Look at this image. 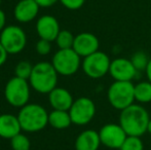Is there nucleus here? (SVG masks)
<instances>
[{"instance_id":"nucleus-1","label":"nucleus","mask_w":151,"mask_h":150,"mask_svg":"<svg viewBox=\"0 0 151 150\" xmlns=\"http://www.w3.org/2000/svg\"><path fill=\"white\" fill-rule=\"evenodd\" d=\"M149 120L148 111L140 104H132L120 111L119 124L127 136H143L147 132Z\"/></svg>"},{"instance_id":"nucleus-2","label":"nucleus","mask_w":151,"mask_h":150,"mask_svg":"<svg viewBox=\"0 0 151 150\" xmlns=\"http://www.w3.org/2000/svg\"><path fill=\"white\" fill-rule=\"evenodd\" d=\"M29 83L40 94H50L58 83V72L52 63L40 62L33 66Z\"/></svg>"},{"instance_id":"nucleus-3","label":"nucleus","mask_w":151,"mask_h":150,"mask_svg":"<svg viewBox=\"0 0 151 150\" xmlns=\"http://www.w3.org/2000/svg\"><path fill=\"white\" fill-rule=\"evenodd\" d=\"M19 121L25 132L35 133L43 130L48 123V113L38 104H27L18 114Z\"/></svg>"},{"instance_id":"nucleus-4","label":"nucleus","mask_w":151,"mask_h":150,"mask_svg":"<svg viewBox=\"0 0 151 150\" xmlns=\"http://www.w3.org/2000/svg\"><path fill=\"white\" fill-rule=\"evenodd\" d=\"M107 98L113 108L123 110L134 104L135 85L132 81H114L108 88Z\"/></svg>"},{"instance_id":"nucleus-5","label":"nucleus","mask_w":151,"mask_h":150,"mask_svg":"<svg viewBox=\"0 0 151 150\" xmlns=\"http://www.w3.org/2000/svg\"><path fill=\"white\" fill-rule=\"evenodd\" d=\"M4 96L12 106L22 108L30 98V83L26 79L14 76L6 83Z\"/></svg>"},{"instance_id":"nucleus-6","label":"nucleus","mask_w":151,"mask_h":150,"mask_svg":"<svg viewBox=\"0 0 151 150\" xmlns=\"http://www.w3.org/2000/svg\"><path fill=\"white\" fill-rule=\"evenodd\" d=\"M81 57L73 50H59L52 58V66L55 67L58 74L70 76L75 74L80 67Z\"/></svg>"},{"instance_id":"nucleus-7","label":"nucleus","mask_w":151,"mask_h":150,"mask_svg":"<svg viewBox=\"0 0 151 150\" xmlns=\"http://www.w3.org/2000/svg\"><path fill=\"white\" fill-rule=\"evenodd\" d=\"M111 60L105 52L98 50L93 55L83 58L82 61V70L90 78L99 79L109 73Z\"/></svg>"},{"instance_id":"nucleus-8","label":"nucleus","mask_w":151,"mask_h":150,"mask_svg":"<svg viewBox=\"0 0 151 150\" xmlns=\"http://www.w3.org/2000/svg\"><path fill=\"white\" fill-rule=\"evenodd\" d=\"M0 42L7 52V54L16 55L25 48L27 37L22 28L14 25L6 26L0 34Z\"/></svg>"},{"instance_id":"nucleus-9","label":"nucleus","mask_w":151,"mask_h":150,"mask_svg":"<svg viewBox=\"0 0 151 150\" xmlns=\"http://www.w3.org/2000/svg\"><path fill=\"white\" fill-rule=\"evenodd\" d=\"M72 123L76 126L88 124L96 114V105L88 97H80L74 100L69 110Z\"/></svg>"},{"instance_id":"nucleus-10","label":"nucleus","mask_w":151,"mask_h":150,"mask_svg":"<svg viewBox=\"0 0 151 150\" xmlns=\"http://www.w3.org/2000/svg\"><path fill=\"white\" fill-rule=\"evenodd\" d=\"M101 144L110 149H119L127 135L120 124L106 123L99 131Z\"/></svg>"},{"instance_id":"nucleus-11","label":"nucleus","mask_w":151,"mask_h":150,"mask_svg":"<svg viewBox=\"0 0 151 150\" xmlns=\"http://www.w3.org/2000/svg\"><path fill=\"white\" fill-rule=\"evenodd\" d=\"M109 73L115 81H132L138 71L134 67L131 60L118 58L111 61Z\"/></svg>"},{"instance_id":"nucleus-12","label":"nucleus","mask_w":151,"mask_h":150,"mask_svg":"<svg viewBox=\"0 0 151 150\" xmlns=\"http://www.w3.org/2000/svg\"><path fill=\"white\" fill-rule=\"evenodd\" d=\"M100 42L95 34L90 32H82L75 36L73 44V50L80 57H86L93 55L99 50Z\"/></svg>"},{"instance_id":"nucleus-13","label":"nucleus","mask_w":151,"mask_h":150,"mask_svg":"<svg viewBox=\"0 0 151 150\" xmlns=\"http://www.w3.org/2000/svg\"><path fill=\"white\" fill-rule=\"evenodd\" d=\"M36 31L40 39L55 41L60 33V25L57 19L50 14H45L38 19L36 23Z\"/></svg>"},{"instance_id":"nucleus-14","label":"nucleus","mask_w":151,"mask_h":150,"mask_svg":"<svg viewBox=\"0 0 151 150\" xmlns=\"http://www.w3.org/2000/svg\"><path fill=\"white\" fill-rule=\"evenodd\" d=\"M39 7L35 0H20L14 7V18L20 23H29L37 17Z\"/></svg>"},{"instance_id":"nucleus-15","label":"nucleus","mask_w":151,"mask_h":150,"mask_svg":"<svg viewBox=\"0 0 151 150\" xmlns=\"http://www.w3.org/2000/svg\"><path fill=\"white\" fill-rule=\"evenodd\" d=\"M50 106L54 110L69 111L74 100L70 92L63 88H56L48 94Z\"/></svg>"},{"instance_id":"nucleus-16","label":"nucleus","mask_w":151,"mask_h":150,"mask_svg":"<svg viewBox=\"0 0 151 150\" xmlns=\"http://www.w3.org/2000/svg\"><path fill=\"white\" fill-rule=\"evenodd\" d=\"M22 131V126L18 116L12 114H1L0 115V137L4 139H12Z\"/></svg>"},{"instance_id":"nucleus-17","label":"nucleus","mask_w":151,"mask_h":150,"mask_svg":"<svg viewBox=\"0 0 151 150\" xmlns=\"http://www.w3.org/2000/svg\"><path fill=\"white\" fill-rule=\"evenodd\" d=\"M101 145L99 132L86 130L81 132L75 140L76 150H98Z\"/></svg>"},{"instance_id":"nucleus-18","label":"nucleus","mask_w":151,"mask_h":150,"mask_svg":"<svg viewBox=\"0 0 151 150\" xmlns=\"http://www.w3.org/2000/svg\"><path fill=\"white\" fill-rule=\"evenodd\" d=\"M72 123L69 111L54 110L48 114V124L57 130H65Z\"/></svg>"},{"instance_id":"nucleus-19","label":"nucleus","mask_w":151,"mask_h":150,"mask_svg":"<svg viewBox=\"0 0 151 150\" xmlns=\"http://www.w3.org/2000/svg\"><path fill=\"white\" fill-rule=\"evenodd\" d=\"M135 101L146 104L151 102V82L141 81L135 84Z\"/></svg>"},{"instance_id":"nucleus-20","label":"nucleus","mask_w":151,"mask_h":150,"mask_svg":"<svg viewBox=\"0 0 151 150\" xmlns=\"http://www.w3.org/2000/svg\"><path fill=\"white\" fill-rule=\"evenodd\" d=\"M74 39H75V36L70 31L61 30L55 41L57 42V45L59 46L60 50H68V48L73 47Z\"/></svg>"},{"instance_id":"nucleus-21","label":"nucleus","mask_w":151,"mask_h":150,"mask_svg":"<svg viewBox=\"0 0 151 150\" xmlns=\"http://www.w3.org/2000/svg\"><path fill=\"white\" fill-rule=\"evenodd\" d=\"M131 61L133 63L134 67L136 68V70L139 72V71H145L146 68L148 66V63H149L150 59L148 58L147 54L143 50H138L135 54L132 56Z\"/></svg>"},{"instance_id":"nucleus-22","label":"nucleus","mask_w":151,"mask_h":150,"mask_svg":"<svg viewBox=\"0 0 151 150\" xmlns=\"http://www.w3.org/2000/svg\"><path fill=\"white\" fill-rule=\"evenodd\" d=\"M10 146L12 150H30L31 143L28 137L20 133L10 139Z\"/></svg>"},{"instance_id":"nucleus-23","label":"nucleus","mask_w":151,"mask_h":150,"mask_svg":"<svg viewBox=\"0 0 151 150\" xmlns=\"http://www.w3.org/2000/svg\"><path fill=\"white\" fill-rule=\"evenodd\" d=\"M119 150H144V144L140 137L127 136Z\"/></svg>"},{"instance_id":"nucleus-24","label":"nucleus","mask_w":151,"mask_h":150,"mask_svg":"<svg viewBox=\"0 0 151 150\" xmlns=\"http://www.w3.org/2000/svg\"><path fill=\"white\" fill-rule=\"evenodd\" d=\"M32 70H33V66L31 65V63L27 62V61H21L16 67V70H14V73H16L17 77L23 78V79L29 80L32 73Z\"/></svg>"},{"instance_id":"nucleus-25","label":"nucleus","mask_w":151,"mask_h":150,"mask_svg":"<svg viewBox=\"0 0 151 150\" xmlns=\"http://www.w3.org/2000/svg\"><path fill=\"white\" fill-rule=\"evenodd\" d=\"M35 48H36L37 54L41 55V56H46V55L50 54V50H52V44H50V41L40 39V40H38V42L36 43Z\"/></svg>"},{"instance_id":"nucleus-26","label":"nucleus","mask_w":151,"mask_h":150,"mask_svg":"<svg viewBox=\"0 0 151 150\" xmlns=\"http://www.w3.org/2000/svg\"><path fill=\"white\" fill-rule=\"evenodd\" d=\"M66 8L70 10H76L79 9L82 5L84 4L86 0H59Z\"/></svg>"},{"instance_id":"nucleus-27","label":"nucleus","mask_w":151,"mask_h":150,"mask_svg":"<svg viewBox=\"0 0 151 150\" xmlns=\"http://www.w3.org/2000/svg\"><path fill=\"white\" fill-rule=\"evenodd\" d=\"M35 1L40 7H50V6L54 5L56 2H58L59 0H35Z\"/></svg>"},{"instance_id":"nucleus-28","label":"nucleus","mask_w":151,"mask_h":150,"mask_svg":"<svg viewBox=\"0 0 151 150\" xmlns=\"http://www.w3.org/2000/svg\"><path fill=\"white\" fill-rule=\"evenodd\" d=\"M7 55H8L7 52H6L5 48L2 45V43L0 42V66H2V65L6 62V60H7Z\"/></svg>"},{"instance_id":"nucleus-29","label":"nucleus","mask_w":151,"mask_h":150,"mask_svg":"<svg viewBox=\"0 0 151 150\" xmlns=\"http://www.w3.org/2000/svg\"><path fill=\"white\" fill-rule=\"evenodd\" d=\"M5 24H6V17L5 14L2 9H0V31H2L5 28Z\"/></svg>"},{"instance_id":"nucleus-30","label":"nucleus","mask_w":151,"mask_h":150,"mask_svg":"<svg viewBox=\"0 0 151 150\" xmlns=\"http://www.w3.org/2000/svg\"><path fill=\"white\" fill-rule=\"evenodd\" d=\"M145 72H146V76H147L148 81L151 82V59H150L149 63H148V66H147V68H146Z\"/></svg>"},{"instance_id":"nucleus-31","label":"nucleus","mask_w":151,"mask_h":150,"mask_svg":"<svg viewBox=\"0 0 151 150\" xmlns=\"http://www.w3.org/2000/svg\"><path fill=\"white\" fill-rule=\"evenodd\" d=\"M147 132L149 133L151 135V119L149 120V122H148V126H147Z\"/></svg>"},{"instance_id":"nucleus-32","label":"nucleus","mask_w":151,"mask_h":150,"mask_svg":"<svg viewBox=\"0 0 151 150\" xmlns=\"http://www.w3.org/2000/svg\"><path fill=\"white\" fill-rule=\"evenodd\" d=\"M1 1H2V0H0V5H1Z\"/></svg>"}]
</instances>
